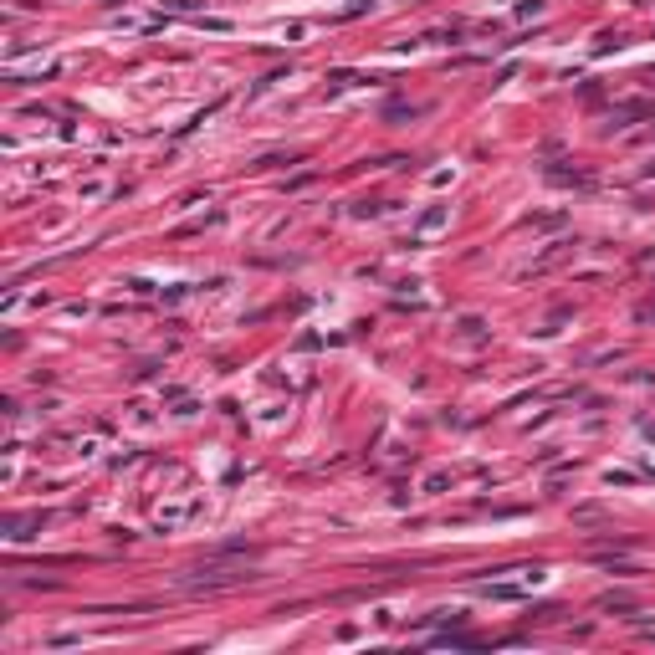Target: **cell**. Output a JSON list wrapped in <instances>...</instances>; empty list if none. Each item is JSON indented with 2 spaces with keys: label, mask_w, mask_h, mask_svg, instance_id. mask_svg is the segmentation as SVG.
<instances>
[{
  "label": "cell",
  "mask_w": 655,
  "mask_h": 655,
  "mask_svg": "<svg viewBox=\"0 0 655 655\" xmlns=\"http://www.w3.org/2000/svg\"><path fill=\"white\" fill-rule=\"evenodd\" d=\"M435 225H446V210H430V216L420 220V231H435Z\"/></svg>",
  "instance_id": "6da1fadb"
}]
</instances>
